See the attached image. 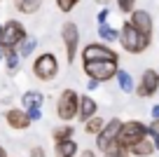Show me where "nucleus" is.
<instances>
[{
    "mask_svg": "<svg viewBox=\"0 0 159 157\" xmlns=\"http://www.w3.org/2000/svg\"><path fill=\"white\" fill-rule=\"evenodd\" d=\"M152 117H159V103H157V106L152 108Z\"/></svg>",
    "mask_w": 159,
    "mask_h": 157,
    "instance_id": "nucleus-33",
    "label": "nucleus"
},
{
    "mask_svg": "<svg viewBox=\"0 0 159 157\" xmlns=\"http://www.w3.org/2000/svg\"><path fill=\"white\" fill-rule=\"evenodd\" d=\"M45 103V96L40 92H35V89H30V92H26L24 96H21V108H33V106H42Z\"/></svg>",
    "mask_w": 159,
    "mask_h": 157,
    "instance_id": "nucleus-16",
    "label": "nucleus"
},
{
    "mask_svg": "<svg viewBox=\"0 0 159 157\" xmlns=\"http://www.w3.org/2000/svg\"><path fill=\"white\" fill-rule=\"evenodd\" d=\"M77 2H82V0H56V7L68 14V12H73L75 7H77Z\"/></svg>",
    "mask_w": 159,
    "mask_h": 157,
    "instance_id": "nucleus-26",
    "label": "nucleus"
},
{
    "mask_svg": "<svg viewBox=\"0 0 159 157\" xmlns=\"http://www.w3.org/2000/svg\"><path fill=\"white\" fill-rule=\"evenodd\" d=\"M77 110H80V94L75 89H63L56 98V115L63 122H70L77 117Z\"/></svg>",
    "mask_w": 159,
    "mask_h": 157,
    "instance_id": "nucleus-3",
    "label": "nucleus"
},
{
    "mask_svg": "<svg viewBox=\"0 0 159 157\" xmlns=\"http://www.w3.org/2000/svg\"><path fill=\"white\" fill-rule=\"evenodd\" d=\"M117 82H119V89L122 92H126V94H131L134 92V80H131V75L126 73V70H122V68H117Z\"/></svg>",
    "mask_w": 159,
    "mask_h": 157,
    "instance_id": "nucleus-20",
    "label": "nucleus"
},
{
    "mask_svg": "<svg viewBox=\"0 0 159 157\" xmlns=\"http://www.w3.org/2000/svg\"><path fill=\"white\" fill-rule=\"evenodd\" d=\"M129 21L134 24V28H138L140 33L145 35V38L152 40V17H150V12L145 10H134L129 14Z\"/></svg>",
    "mask_w": 159,
    "mask_h": 157,
    "instance_id": "nucleus-11",
    "label": "nucleus"
},
{
    "mask_svg": "<svg viewBox=\"0 0 159 157\" xmlns=\"http://www.w3.org/2000/svg\"><path fill=\"white\" fill-rule=\"evenodd\" d=\"M108 17H110L108 7H103V10L98 12V17H96V21H98V24H108Z\"/></svg>",
    "mask_w": 159,
    "mask_h": 157,
    "instance_id": "nucleus-29",
    "label": "nucleus"
},
{
    "mask_svg": "<svg viewBox=\"0 0 159 157\" xmlns=\"http://www.w3.org/2000/svg\"><path fill=\"white\" fill-rule=\"evenodd\" d=\"M40 5H42V0H14L16 12H21V14H35Z\"/></svg>",
    "mask_w": 159,
    "mask_h": 157,
    "instance_id": "nucleus-17",
    "label": "nucleus"
},
{
    "mask_svg": "<svg viewBox=\"0 0 159 157\" xmlns=\"http://www.w3.org/2000/svg\"><path fill=\"white\" fill-rule=\"evenodd\" d=\"M0 157H7V152H5V148L0 145Z\"/></svg>",
    "mask_w": 159,
    "mask_h": 157,
    "instance_id": "nucleus-36",
    "label": "nucleus"
},
{
    "mask_svg": "<svg viewBox=\"0 0 159 157\" xmlns=\"http://www.w3.org/2000/svg\"><path fill=\"white\" fill-rule=\"evenodd\" d=\"M0 35H2V24H0Z\"/></svg>",
    "mask_w": 159,
    "mask_h": 157,
    "instance_id": "nucleus-37",
    "label": "nucleus"
},
{
    "mask_svg": "<svg viewBox=\"0 0 159 157\" xmlns=\"http://www.w3.org/2000/svg\"><path fill=\"white\" fill-rule=\"evenodd\" d=\"M28 157H47V155H45V148H40V145H38V148H33Z\"/></svg>",
    "mask_w": 159,
    "mask_h": 157,
    "instance_id": "nucleus-30",
    "label": "nucleus"
},
{
    "mask_svg": "<svg viewBox=\"0 0 159 157\" xmlns=\"http://www.w3.org/2000/svg\"><path fill=\"white\" fill-rule=\"evenodd\" d=\"M87 87H89V89H96V87H98V80H94V78H91V80H89V84H87Z\"/></svg>",
    "mask_w": 159,
    "mask_h": 157,
    "instance_id": "nucleus-32",
    "label": "nucleus"
},
{
    "mask_svg": "<svg viewBox=\"0 0 159 157\" xmlns=\"http://www.w3.org/2000/svg\"><path fill=\"white\" fill-rule=\"evenodd\" d=\"M98 38L105 42H115V40H119V33L115 28H110L108 24H98Z\"/></svg>",
    "mask_w": 159,
    "mask_h": 157,
    "instance_id": "nucleus-22",
    "label": "nucleus"
},
{
    "mask_svg": "<svg viewBox=\"0 0 159 157\" xmlns=\"http://www.w3.org/2000/svg\"><path fill=\"white\" fill-rule=\"evenodd\" d=\"M0 61H5V47L0 45Z\"/></svg>",
    "mask_w": 159,
    "mask_h": 157,
    "instance_id": "nucleus-34",
    "label": "nucleus"
},
{
    "mask_svg": "<svg viewBox=\"0 0 159 157\" xmlns=\"http://www.w3.org/2000/svg\"><path fill=\"white\" fill-rule=\"evenodd\" d=\"M129 152H131V157H150L154 152V143H152V138H143V141H138L136 145H131L129 148Z\"/></svg>",
    "mask_w": 159,
    "mask_h": 157,
    "instance_id": "nucleus-14",
    "label": "nucleus"
},
{
    "mask_svg": "<svg viewBox=\"0 0 159 157\" xmlns=\"http://www.w3.org/2000/svg\"><path fill=\"white\" fill-rule=\"evenodd\" d=\"M119 42H122V47H124L129 54H143L145 49L150 47L152 40L145 38L138 28H134L131 21H126V24L122 26V31H119Z\"/></svg>",
    "mask_w": 159,
    "mask_h": 157,
    "instance_id": "nucleus-1",
    "label": "nucleus"
},
{
    "mask_svg": "<svg viewBox=\"0 0 159 157\" xmlns=\"http://www.w3.org/2000/svg\"><path fill=\"white\" fill-rule=\"evenodd\" d=\"M82 68L89 78L98 80V82H108L117 75V68H119V61H82Z\"/></svg>",
    "mask_w": 159,
    "mask_h": 157,
    "instance_id": "nucleus-4",
    "label": "nucleus"
},
{
    "mask_svg": "<svg viewBox=\"0 0 159 157\" xmlns=\"http://www.w3.org/2000/svg\"><path fill=\"white\" fill-rule=\"evenodd\" d=\"M119 61L117 52H112L110 47L105 45H98V42H91L82 49V61Z\"/></svg>",
    "mask_w": 159,
    "mask_h": 157,
    "instance_id": "nucleus-9",
    "label": "nucleus"
},
{
    "mask_svg": "<svg viewBox=\"0 0 159 157\" xmlns=\"http://www.w3.org/2000/svg\"><path fill=\"white\" fill-rule=\"evenodd\" d=\"M117 7H119V12L131 14V12L136 10V0H117Z\"/></svg>",
    "mask_w": 159,
    "mask_h": 157,
    "instance_id": "nucleus-27",
    "label": "nucleus"
},
{
    "mask_svg": "<svg viewBox=\"0 0 159 157\" xmlns=\"http://www.w3.org/2000/svg\"><path fill=\"white\" fill-rule=\"evenodd\" d=\"M35 47H38V40H35V38H28V35H26V38L19 42L16 52H19V56H21V59H26L28 54H33V52H35Z\"/></svg>",
    "mask_w": 159,
    "mask_h": 157,
    "instance_id": "nucleus-19",
    "label": "nucleus"
},
{
    "mask_svg": "<svg viewBox=\"0 0 159 157\" xmlns=\"http://www.w3.org/2000/svg\"><path fill=\"white\" fill-rule=\"evenodd\" d=\"M143 138H148V127H145L143 122L131 120V122H122L119 134H117V138H115V145L129 150L131 145H136V143L143 141Z\"/></svg>",
    "mask_w": 159,
    "mask_h": 157,
    "instance_id": "nucleus-2",
    "label": "nucleus"
},
{
    "mask_svg": "<svg viewBox=\"0 0 159 157\" xmlns=\"http://www.w3.org/2000/svg\"><path fill=\"white\" fill-rule=\"evenodd\" d=\"M26 113H28V117L35 122V120L42 117V106H33V108H26Z\"/></svg>",
    "mask_w": 159,
    "mask_h": 157,
    "instance_id": "nucleus-28",
    "label": "nucleus"
},
{
    "mask_svg": "<svg viewBox=\"0 0 159 157\" xmlns=\"http://www.w3.org/2000/svg\"><path fill=\"white\" fill-rule=\"evenodd\" d=\"M61 40H63V45H66V61L73 64L75 56H77V47H80V28H77V24L66 21V24L61 26Z\"/></svg>",
    "mask_w": 159,
    "mask_h": 157,
    "instance_id": "nucleus-7",
    "label": "nucleus"
},
{
    "mask_svg": "<svg viewBox=\"0 0 159 157\" xmlns=\"http://www.w3.org/2000/svg\"><path fill=\"white\" fill-rule=\"evenodd\" d=\"M148 136L152 138L154 148H159V117H152V124L148 127Z\"/></svg>",
    "mask_w": 159,
    "mask_h": 157,
    "instance_id": "nucleus-24",
    "label": "nucleus"
},
{
    "mask_svg": "<svg viewBox=\"0 0 159 157\" xmlns=\"http://www.w3.org/2000/svg\"><path fill=\"white\" fill-rule=\"evenodd\" d=\"M19 64H21V56L16 49H5V68L10 73H16L19 70Z\"/></svg>",
    "mask_w": 159,
    "mask_h": 157,
    "instance_id": "nucleus-18",
    "label": "nucleus"
},
{
    "mask_svg": "<svg viewBox=\"0 0 159 157\" xmlns=\"http://www.w3.org/2000/svg\"><path fill=\"white\" fill-rule=\"evenodd\" d=\"M26 28H24V24L21 21H14V19H10V21H5V26H2V35H0V45L5 49H16L19 47V42L26 38Z\"/></svg>",
    "mask_w": 159,
    "mask_h": 157,
    "instance_id": "nucleus-6",
    "label": "nucleus"
},
{
    "mask_svg": "<svg viewBox=\"0 0 159 157\" xmlns=\"http://www.w3.org/2000/svg\"><path fill=\"white\" fill-rule=\"evenodd\" d=\"M77 155V143L73 138H66V141L56 143V155L54 157H75Z\"/></svg>",
    "mask_w": 159,
    "mask_h": 157,
    "instance_id": "nucleus-15",
    "label": "nucleus"
},
{
    "mask_svg": "<svg viewBox=\"0 0 159 157\" xmlns=\"http://www.w3.org/2000/svg\"><path fill=\"white\" fill-rule=\"evenodd\" d=\"M5 122L10 124L12 129H16V131H24V129L30 127V122L33 120L28 117V113H26L24 108H10L5 113Z\"/></svg>",
    "mask_w": 159,
    "mask_h": 157,
    "instance_id": "nucleus-12",
    "label": "nucleus"
},
{
    "mask_svg": "<svg viewBox=\"0 0 159 157\" xmlns=\"http://www.w3.org/2000/svg\"><path fill=\"white\" fill-rule=\"evenodd\" d=\"M103 157H131V152L129 150H124V148H119V145H110L108 150H105V155Z\"/></svg>",
    "mask_w": 159,
    "mask_h": 157,
    "instance_id": "nucleus-25",
    "label": "nucleus"
},
{
    "mask_svg": "<svg viewBox=\"0 0 159 157\" xmlns=\"http://www.w3.org/2000/svg\"><path fill=\"white\" fill-rule=\"evenodd\" d=\"M33 73H35V78H38V80H45V82L54 80L56 73H59V61H56V56L52 54V52L40 54L38 59L33 61Z\"/></svg>",
    "mask_w": 159,
    "mask_h": 157,
    "instance_id": "nucleus-5",
    "label": "nucleus"
},
{
    "mask_svg": "<svg viewBox=\"0 0 159 157\" xmlns=\"http://www.w3.org/2000/svg\"><path fill=\"white\" fill-rule=\"evenodd\" d=\"M96 113H98V103H96L91 96H80V110H77L80 122H87V120L94 117Z\"/></svg>",
    "mask_w": 159,
    "mask_h": 157,
    "instance_id": "nucleus-13",
    "label": "nucleus"
},
{
    "mask_svg": "<svg viewBox=\"0 0 159 157\" xmlns=\"http://www.w3.org/2000/svg\"><path fill=\"white\" fill-rule=\"evenodd\" d=\"M75 134V129L70 127V124H63V127H56L54 131H52V136H54V141L59 143V141H66V138H70Z\"/></svg>",
    "mask_w": 159,
    "mask_h": 157,
    "instance_id": "nucleus-23",
    "label": "nucleus"
},
{
    "mask_svg": "<svg viewBox=\"0 0 159 157\" xmlns=\"http://www.w3.org/2000/svg\"><path fill=\"white\" fill-rule=\"evenodd\" d=\"M0 2H2V0H0Z\"/></svg>",
    "mask_w": 159,
    "mask_h": 157,
    "instance_id": "nucleus-38",
    "label": "nucleus"
},
{
    "mask_svg": "<svg viewBox=\"0 0 159 157\" xmlns=\"http://www.w3.org/2000/svg\"><path fill=\"white\" fill-rule=\"evenodd\" d=\"M94 2H98V5H103V7H105V5L110 2V0H94Z\"/></svg>",
    "mask_w": 159,
    "mask_h": 157,
    "instance_id": "nucleus-35",
    "label": "nucleus"
},
{
    "mask_svg": "<svg viewBox=\"0 0 159 157\" xmlns=\"http://www.w3.org/2000/svg\"><path fill=\"white\" fill-rule=\"evenodd\" d=\"M157 92H159V73L152 70V68H148L143 73V78H140L138 87H136V96L148 98V96H154Z\"/></svg>",
    "mask_w": 159,
    "mask_h": 157,
    "instance_id": "nucleus-10",
    "label": "nucleus"
},
{
    "mask_svg": "<svg viewBox=\"0 0 159 157\" xmlns=\"http://www.w3.org/2000/svg\"><path fill=\"white\" fill-rule=\"evenodd\" d=\"M103 124H105V122H103V117H101V115H94V117H89V120L84 122V131H87V134H91V136H96V134L103 129Z\"/></svg>",
    "mask_w": 159,
    "mask_h": 157,
    "instance_id": "nucleus-21",
    "label": "nucleus"
},
{
    "mask_svg": "<svg viewBox=\"0 0 159 157\" xmlns=\"http://www.w3.org/2000/svg\"><path fill=\"white\" fill-rule=\"evenodd\" d=\"M119 127H122V122L115 117V120H110V122H105L103 129L96 134V148H98L101 152H105L115 143V138H117V134H119Z\"/></svg>",
    "mask_w": 159,
    "mask_h": 157,
    "instance_id": "nucleus-8",
    "label": "nucleus"
},
{
    "mask_svg": "<svg viewBox=\"0 0 159 157\" xmlns=\"http://www.w3.org/2000/svg\"><path fill=\"white\" fill-rule=\"evenodd\" d=\"M77 157H96V152L94 150H82V152H77Z\"/></svg>",
    "mask_w": 159,
    "mask_h": 157,
    "instance_id": "nucleus-31",
    "label": "nucleus"
}]
</instances>
